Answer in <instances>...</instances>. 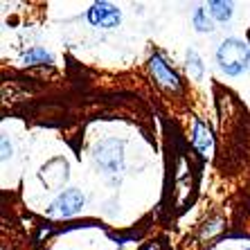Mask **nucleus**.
Segmentation results:
<instances>
[{
    "instance_id": "obj_1",
    "label": "nucleus",
    "mask_w": 250,
    "mask_h": 250,
    "mask_svg": "<svg viewBox=\"0 0 250 250\" xmlns=\"http://www.w3.org/2000/svg\"><path fill=\"white\" fill-rule=\"evenodd\" d=\"M216 61L226 75H239L250 61V47L239 39H226L216 50Z\"/></svg>"
},
{
    "instance_id": "obj_2",
    "label": "nucleus",
    "mask_w": 250,
    "mask_h": 250,
    "mask_svg": "<svg viewBox=\"0 0 250 250\" xmlns=\"http://www.w3.org/2000/svg\"><path fill=\"white\" fill-rule=\"evenodd\" d=\"M95 160H97L99 169L106 176H120L124 169V153H122V142L117 140H104L99 142L95 149Z\"/></svg>"
},
{
    "instance_id": "obj_3",
    "label": "nucleus",
    "mask_w": 250,
    "mask_h": 250,
    "mask_svg": "<svg viewBox=\"0 0 250 250\" xmlns=\"http://www.w3.org/2000/svg\"><path fill=\"white\" fill-rule=\"evenodd\" d=\"M120 18H122L120 9L113 7L111 2H95V5L88 9V21H90L95 27H104V29L117 27Z\"/></svg>"
},
{
    "instance_id": "obj_4",
    "label": "nucleus",
    "mask_w": 250,
    "mask_h": 250,
    "mask_svg": "<svg viewBox=\"0 0 250 250\" xmlns=\"http://www.w3.org/2000/svg\"><path fill=\"white\" fill-rule=\"evenodd\" d=\"M39 176H41V181L45 183L47 187L59 189V187L68 181V163H65L63 158H52L50 163H45L41 167Z\"/></svg>"
},
{
    "instance_id": "obj_5",
    "label": "nucleus",
    "mask_w": 250,
    "mask_h": 250,
    "mask_svg": "<svg viewBox=\"0 0 250 250\" xmlns=\"http://www.w3.org/2000/svg\"><path fill=\"white\" fill-rule=\"evenodd\" d=\"M83 208V194L79 189H65L52 203V212L59 216H72Z\"/></svg>"
},
{
    "instance_id": "obj_6",
    "label": "nucleus",
    "mask_w": 250,
    "mask_h": 250,
    "mask_svg": "<svg viewBox=\"0 0 250 250\" xmlns=\"http://www.w3.org/2000/svg\"><path fill=\"white\" fill-rule=\"evenodd\" d=\"M149 65H151V72H153V77H156V82L160 83V86L169 88V90H178V88H181V82H178L176 72L169 68L167 63H165L163 57L153 54L151 61H149Z\"/></svg>"
},
{
    "instance_id": "obj_7",
    "label": "nucleus",
    "mask_w": 250,
    "mask_h": 250,
    "mask_svg": "<svg viewBox=\"0 0 250 250\" xmlns=\"http://www.w3.org/2000/svg\"><path fill=\"white\" fill-rule=\"evenodd\" d=\"M194 146L203 156L212 153V133H209V128L203 122H196V128H194Z\"/></svg>"
},
{
    "instance_id": "obj_8",
    "label": "nucleus",
    "mask_w": 250,
    "mask_h": 250,
    "mask_svg": "<svg viewBox=\"0 0 250 250\" xmlns=\"http://www.w3.org/2000/svg\"><path fill=\"white\" fill-rule=\"evenodd\" d=\"M209 14H212L216 21L226 23L228 18L232 16V5H230V2H219V0H214V2H209Z\"/></svg>"
},
{
    "instance_id": "obj_9",
    "label": "nucleus",
    "mask_w": 250,
    "mask_h": 250,
    "mask_svg": "<svg viewBox=\"0 0 250 250\" xmlns=\"http://www.w3.org/2000/svg\"><path fill=\"white\" fill-rule=\"evenodd\" d=\"M23 63L25 65H43V63H52V57L45 52V50H29L27 54L23 57Z\"/></svg>"
},
{
    "instance_id": "obj_10",
    "label": "nucleus",
    "mask_w": 250,
    "mask_h": 250,
    "mask_svg": "<svg viewBox=\"0 0 250 250\" xmlns=\"http://www.w3.org/2000/svg\"><path fill=\"white\" fill-rule=\"evenodd\" d=\"M187 70H189V75H192L196 82L203 77V63H201V57H198L196 50H189V52H187Z\"/></svg>"
},
{
    "instance_id": "obj_11",
    "label": "nucleus",
    "mask_w": 250,
    "mask_h": 250,
    "mask_svg": "<svg viewBox=\"0 0 250 250\" xmlns=\"http://www.w3.org/2000/svg\"><path fill=\"white\" fill-rule=\"evenodd\" d=\"M194 27H196L198 32H209V29H212V23H209L208 14H205V9H201V7L194 12Z\"/></svg>"
},
{
    "instance_id": "obj_12",
    "label": "nucleus",
    "mask_w": 250,
    "mask_h": 250,
    "mask_svg": "<svg viewBox=\"0 0 250 250\" xmlns=\"http://www.w3.org/2000/svg\"><path fill=\"white\" fill-rule=\"evenodd\" d=\"M2 158H7V156H12V146H7V140H2Z\"/></svg>"
}]
</instances>
